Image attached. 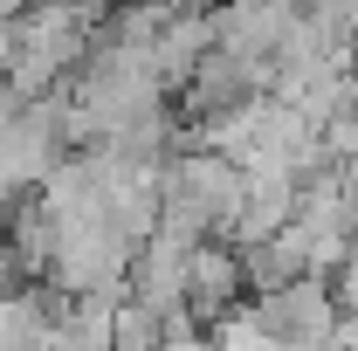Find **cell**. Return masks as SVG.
I'll list each match as a JSON object with an SVG mask.
<instances>
[{"label": "cell", "instance_id": "7a4b0ae2", "mask_svg": "<svg viewBox=\"0 0 358 351\" xmlns=\"http://www.w3.org/2000/svg\"><path fill=\"white\" fill-rule=\"evenodd\" d=\"M159 351H207V345H200V338H166Z\"/></svg>", "mask_w": 358, "mask_h": 351}, {"label": "cell", "instance_id": "6da1fadb", "mask_svg": "<svg viewBox=\"0 0 358 351\" xmlns=\"http://www.w3.org/2000/svg\"><path fill=\"white\" fill-rule=\"evenodd\" d=\"M221 351H303V345H296V338H282L262 310H248V317H234V324L221 331Z\"/></svg>", "mask_w": 358, "mask_h": 351}]
</instances>
